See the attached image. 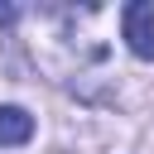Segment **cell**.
Segmentation results:
<instances>
[{"mask_svg": "<svg viewBox=\"0 0 154 154\" xmlns=\"http://www.w3.org/2000/svg\"><path fill=\"white\" fill-rule=\"evenodd\" d=\"M120 34L135 58H154V0H130L120 10Z\"/></svg>", "mask_w": 154, "mask_h": 154, "instance_id": "obj_1", "label": "cell"}, {"mask_svg": "<svg viewBox=\"0 0 154 154\" xmlns=\"http://www.w3.org/2000/svg\"><path fill=\"white\" fill-rule=\"evenodd\" d=\"M34 140V116L24 106H0V144H29Z\"/></svg>", "mask_w": 154, "mask_h": 154, "instance_id": "obj_2", "label": "cell"}, {"mask_svg": "<svg viewBox=\"0 0 154 154\" xmlns=\"http://www.w3.org/2000/svg\"><path fill=\"white\" fill-rule=\"evenodd\" d=\"M14 14H19V10H14V5H5V0H0V24H14Z\"/></svg>", "mask_w": 154, "mask_h": 154, "instance_id": "obj_3", "label": "cell"}]
</instances>
